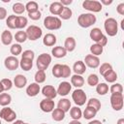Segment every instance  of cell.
<instances>
[{
	"mask_svg": "<svg viewBox=\"0 0 124 124\" xmlns=\"http://www.w3.org/2000/svg\"><path fill=\"white\" fill-rule=\"evenodd\" d=\"M96 21H97L96 16H94L91 13L80 14L78 17V24L82 28H88L93 24H95Z\"/></svg>",
	"mask_w": 124,
	"mask_h": 124,
	"instance_id": "obj_1",
	"label": "cell"
},
{
	"mask_svg": "<svg viewBox=\"0 0 124 124\" xmlns=\"http://www.w3.org/2000/svg\"><path fill=\"white\" fill-rule=\"evenodd\" d=\"M44 26L47 30H58L62 26V21L57 16H47L44 19Z\"/></svg>",
	"mask_w": 124,
	"mask_h": 124,
	"instance_id": "obj_2",
	"label": "cell"
},
{
	"mask_svg": "<svg viewBox=\"0 0 124 124\" xmlns=\"http://www.w3.org/2000/svg\"><path fill=\"white\" fill-rule=\"evenodd\" d=\"M104 28H105L106 33L109 37H113L118 32V23H117V21H116L115 18L108 17L104 22Z\"/></svg>",
	"mask_w": 124,
	"mask_h": 124,
	"instance_id": "obj_3",
	"label": "cell"
},
{
	"mask_svg": "<svg viewBox=\"0 0 124 124\" xmlns=\"http://www.w3.org/2000/svg\"><path fill=\"white\" fill-rule=\"evenodd\" d=\"M51 63V56L47 53H42L38 56L36 60V66L38 70L41 71H46Z\"/></svg>",
	"mask_w": 124,
	"mask_h": 124,
	"instance_id": "obj_4",
	"label": "cell"
},
{
	"mask_svg": "<svg viewBox=\"0 0 124 124\" xmlns=\"http://www.w3.org/2000/svg\"><path fill=\"white\" fill-rule=\"evenodd\" d=\"M72 99L78 107H80V106H83L87 101V96L82 89L77 88L72 93Z\"/></svg>",
	"mask_w": 124,
	"mask_h": 124,
	"instance_id": "obj_5",
	"label": "cell"
},
{
	"mask_svg": "<svg viewBox=\"0 0 124 124\" xmlns=\"http://www.w3.org/2000/svg\"><path fill=\"white\" fill-rule=\"evenodd\" d=\"M82 8L92 13H99L102 11L103 6L101 5L100 1L96 0H84L82 2Z\"/></svg>",
	"mask_w": 124,
	"mask_h": 124,
	"instance_id": "obj_6",
	"label": "cell"
},
{
	"mask_svg": "<svg viewBox=\"0 0 124 124\" xmlns=\"http://www.w3.org/2000/svg\"><path fill=\"white\" fill-rule=\"evenodd\" d=\"M25 32H26V35H27V39H29L30 41H36V40L40 39L43 35L42 29L37 25L28 26Z\"/></svg>",
	"mask_w": 124,
	"mask_h": 124,
	"instance_id": "obj_7",
	"label": "cell"
},
{
	"mask_svg": "<svg viewBox=\"0 0 124 124\" xmlns=\"http://www.w3.org/2000/svg\"><path fill=\"white\" fill-rule=\"evenodd\" d=\"M109 100H110V106L114 110L118 111L123 108V103H124L123 94H111Z\"/></svg>",
	"mask_w": 124,
	"mask_h": 124,
	"instance_id": "obj_8",
	"label": "cell"
},
{
	"mask_svg": "<svg viewBox=\"0 0 124 124\" xmlns=\"http://www.w3.org/2000/svg\"><path fill=\"white\" fill-rule=\"evenodd\" d=\"M0 118L6 122H14L16 118V113L9 107H4L0 110Z\"/></svg>",
	"mask_w": 124,
	"mask_h": 124,
	"instance_id": "obj_9",
	"label": "cell"
},
{
	"mask_svg": "<svg viewBox=\"0 0 124 124\" xmlns=\"http://www.w3.org/2000/svg\"><path fill=\"white\" fill-rule=\"evenodd\" d=\"M4 66L9 71H15L19 67V60L16 56H8L4 60Z\"/></svg>",
	"mask_w": 124,
	"mask_h": 124,
	"instance_id": "obj_10",
	"label": "cell"
},
{
	"mask_svg": "<svg viewBox=\"0 0 124 124\" xmlns=\"http://www.w3.org/2000/svg\"><path fill=\"white\" fill-rule=\"evenodd\" d=\"M83 63L85 64V66L91 68V69H96L100 66V59L98 56L92 55V54H87L84 58Z\"/></svg>",
	"mask_w": 124,
	"mask_h": 124,
	"instance_id": "obj_11",
	"label": "cell"
},
{
	"mask_svg": "<svg viewBox=\"0 0 124 124\" xmlns=\"http://www.w3.org/2000/svg\"><path fill=\"white\" fill-rule=\"evenodd\" d=\"M40 108L44 112H51L54 109V101L47 98L43 99L40 102Z\"/></svg>",
	"mask_w": 124,
	"mask_h": 124,
	"instance_id": "obj_12",
	"label": "cell"
},
{
	"mask_svg": "<svg viewBox=\"0 0 124 124\" xmlns=\"http://www.w3.org/2000/svg\"><path fill=\"white\" fill-rule=\"evenodd\" d=\"M71 89H72V84L70 82L62 81V82L59 83L58 88L56 89V92H57V95L66 96V95H68L71 92Z\"/></svg>",
	"mask_w": 124,
	"mask_h": 124,
	"instance_id": "obj_13",
	"label": "cell"
},
{
	"mask_svg": "<svg viewBox=\"0 0 124 124\" xmlns=\"http://www.w3.org/2000/svg\"><path fill=\"white\" fill-rule=\"evenodd\" d=\"M42 94L47 99H54L57 96L56 89L52 85H45L42 88Z\"/></svg>",
	"mask_w": 124,
	"mask_h": 124,
	"instance_id": "obj_14",
	"label": "cell"
},
{
	"mask_svg": "<svg viewBox=\"0 0 124 124\" xmlns=\"http://www.w3.org/2000/svg\"><path fill=\"white\" fill-rule=\"evenodd\" d=\"M40 91H41V87H40V85H39L38 83H36V82L30 83V84L26 87V94H27V96H29V97H35V96H37V95L40 93Z\"/></svg>",
	"mask_w": 124,
	"mask_h": 124,
	"instance_id": "obj_15",
	"label": "cell"
},
{
	"mask_svg": "<svg viewBox=\"0 0 124 124\" xmlns=\"http://www.w3.org/2000/svg\"><path fill=\"white\" fill-rule=\"evenodd\" d=\"M73 71L75 72L76 75H79L81 76L82 74L85 73L86 71V66L85 64L83 63V61L81 60H78V61H76L73 65Z\"/></svg>",
	"mask_w": 124,
	"mask_h": 124,
	"instance_id": "obj_16",
	"label": "cell"
},
{
	"mask_svg": "<svg viewBox=\"0 0 124 124\" xmlns=\"http://www.w3.org/2000/svg\"><path fill=\"white\" fill-rule=\"evenodd\" d=\"M26 84H27V78H26L25 76L18 74V75H16L15 77V78H14V85L16 88H19V89L23 88Z\"/></svg>",
	"mask_w": 124,
	"mask_h": 124,
	"instance_id": "obj_17",
	"label": "cell"
},
{
	"mask_svg": "<svg viewBox=\"0 0 124 124\" xmlns=\"http://www.w3.org/2000/svg\"><path fill=\"white\" fill-rule=\"evenodd\" d=\"M64 6L60 2H52L49 5V12L53 16H59L63 11Z\"/></svg>",
	"mask_w": 124,
	"mask_h": 124,
	"instance_id": "obj_18",
	"label": "cell"
},
{
	"mask_svg": "<svg viewBox=\"0 0 124 124\" xmlns=\"http://www.w3.org/2000/svg\"><path fill=\"white\" fill-rule=\"evenodd\" d=\"M56 36L52 33H47L44 36V39H43V44L46 46H52L56 44Z\"/></svg>",
	"mask_w": 124,
	"mask_h": 124,
	"instance_id": "obj_19",
	"label": "cell"
},
{
	"mask_svg": "<svg viewBox=\"0 0 124 124\" xmlns=\"http://www.w3.org/2000/svg\"><path fill=\"white\" fill-rule=\"evenodd\" d=\"M57 108L63 110L65 113H66L67 111H69L70 108H71V102H70V100L67 99V98H62V99H60V100L58 101V103H57Z\"/></svg>",
	"mask_w": 124,
	"mask_h": 124,
	"instance_id": "obj_20",
	"label": "cell"
},
{
	"mask_svg": "<svg viewBox=\"0 0 124 124\" xmlns=\"http://www.w3.org/2000/svg\"><path fill=\"white\" fill-rule=\"evenodd\" d=\"M89 36H90V39H91L92 41H94V42L97 44V43L101 40V38L104 36V34H103V32L101 31L100 28L95 27V28L91 29V31H90V33H89Z\"/></svg>",
	"mask_w": 124,
	"mask_h": 124,
	"instance_id": "obj_21",
	"label": "cell"
},
{
	"mask_svg": "<svg viewBox=\"0 0 124 124\" xmlns=\"http://www.w3.org/2000/svg\"><path fill=\"white\" fill-rule=\"evenodd\" d=\"M76 45H77V43H76L75 38H73V37H68V38H66V40H65V42H64V48L66 49L67 52H68V51H69V52H72V51L75 50Z\"/></svg>",
	"mask_w": 124,
	"mask_h": 124,
	"instance_id": "obj_22",
	"label": "cell"
},
{
	"mask_svg": "<svg viewBox=\"0 0 124 124\" xmlns=\"http://www.w3.org/2000/svg\"><path fill=\"white\" fill-rule=\"evenodd\" d=\"M51 54H52V56H54L55 58H63V57L66 56L67 51H66V49L64 48V46H54V47L51 49Z\"/></svg>",
	"mask_w": 124,
	"mask_h": 124,
	"instance_id": "obj_23",
	"label": "cell"
},
{
	"mask_svg": "<svg viewBox=\"0 0 124 124\" xmlns=\"http://www.w3.org/2000/svg\"><path fill=\"white\" fill-rule=\"evenodd\" d=\"M71 84L77 88H80L84 84V78L79 75H73L71 77Z\"/></svg>",
	"mask_w": 124,
	"mask_h": 124,
	"instance_id": "obj_24",
	"label": "cell"
},
{
	"mask_svg": "<svg viewBox=\"0 0 124 124\" xmlns=\"http://www.w3.org/2000/svg\"><path fill=\"white\" fill-rule=\"evenodd\" d=\"M13 35L11 33V31H8V30H4L1 34V42L3 45L5 46H9L12 44L13 42Z\"/></svg>",
	"mask_w": 124,
	"mask_h": 124,
	"instance_id": "obj_25",
	"label": "cell"
},
{
	"mask_svg": "<svg viewBox=\"0 0 124 124\" xmlns=\"http://www.w3.org/2000/svg\"><path fill=\"white\" fill-rule=\"evenodd\" d=\"M97 112H98V111H97L95 108H91V107L86 106L85 109H84V110H83V112H82V116H83L85 119L90 120V119H92L93 117H95V116H96Z\"/></svg>",
	"mask_w": 124,
	"mask_h": 124,
	"instance_id": "obj_26",
	"label": "cell"
},
{
	"mask_svg": "<svg viewBox=\"0 0 124 124\" xmlns=\"http://www.w3.org/2000/svg\"><path fill=\"white\" fill-rule=\"evenodd\" d=\"M70 115L73 120H79L82 117V111L78 106H76L70 108Z\"/></svg>",
	"mask_w": 124,
	"mask_h": 124,
	"instance_id": "obj_27",
	"label": "cell"
},
{
	"mask_svg": "<svg viewBox=\"0 0 124 124\" xmlns=\"http://www.w3.org/2000/svg\"><path fill=\"white\" fill-rule=\"evenodd\" d=\"M28 20L25 16H16V29H23L24 27L27 26Z\"/></svg>",
	"mask_w": 124,
	"mask_h": 124,
	"instance_id": "obj_28",
	"label": "cell"
},
{
	"mask_svg": "<svg viewBox=\"0 0 124 124\" xmlns=\"http://www.w3.org/2000/svg\"><path fill=\"white\" fill-rule=\"evenodd\" d=\"M51 117L54 121H62L64 118H65V112L59 108H54L52 111H51Z\"/></svg>",
	"mask_w": 124,
	"mask_h": 124,
	"instance_id": "obj_29",
	"label": "cell"
},
{
	"mask_svg": "<svg viewBox=\"0 0 124 124\" xmlns=\"http://www.w3.org/2000/svg\"><path fill=\"white\" fill-rule=\"evenodd\" d=\"M96 92L101 95V96H104L106 95L108 92V85L105 82H101V83H98L96 85Z\"/></svg>",
	"mask_w": 124,
	"mask_h": 124,
	"instance_id": "obj_30",
	"label": "cell"
},
{
	"mask_svg": "<svg viewBox=\"0 0 124 124\" xmlns=\"http://www.w3.org/2000/svg\"><path fill=\"white\" fill-rule=\"evenodd\" d=\"M12 102V97L8 93H1L0 94V106L2 107H7L11 104Z\"/></svg>",
	"mask_w": 124,
	"mask_h": 124,
	"instance_id": "obj_31",
	"label": "cell"
},
{
	"mask_svg": "<svg viewBox=\"0 0 124 124\" xmlns=\"http://www.w3.org/2000/svg\"><path fill=\"white\" fill-rule=\"evenodd\" d=\"M104 51V47L102 46H100L99 44H93L91 46H90V52L92 55H95V56H99L103 53Z\"/></svg>",
	"mask_w": 124,
	"mask_h": 124,
	"instance_id": "obj_32",
	"label": "cell"
},
{
	"mask_svg": "<svg viewBox=\"0 0 124 124\" xmlns=\"http://www.w3.org/2000/svg\"><path fill=\"white\" fill-rule=\"evenodd\" d=\"M19 67L23 70V71H29L32 69L33 67V61L28 60V59H24L21 58L19 61Z\"/></svg>",
	"mask_w": 124,
	"mask_h": 124,
	"instance_id": "obj_33",
	"label": "cell"
},
{
	"mask_svg": "<svg viewBox=\"0 0 124 124\" xmlns=\"http://www.w3.org/2000/svg\"><path fill=\"white\" fill-rule=\"evenodd\" d=\"M34 78H35V82H36V83H38V84L45 82V80H46V72H45V71L38 70V71L36 72V74H35Z\"/></svg>",
	"mask_w": 124,
	"mask_h": 124,
	"instance_id": "obj_34",
	"label": "cell"
},
{
	"mask_svg": "<svg viewBox=\"0 0 124 124\" xmlns=\"http://www.w3.org/2000/svg\"><path fill=\"white\" fill-rule=\"evenodd\" d=\"M12 10L16 15H22L24 13V11H25V5H23L20 2H16V3H15L13 5Z\"/></svg>",
	"mask_w": 124,
	"mask_h": 124,
	"instance_id": "obj_35",
	"label": "cell"
},
{
	"mask_svg": "<svg viewBox=\"0 0 124 124\" xmlns=\"http://www.w3.org/2000/svg\"><path fill=\"white\" fill-rule=\"evenodd\" d=\"M87 106H88V107H91V108H95L97 111H99L100 108H101V107H102L100 100L97 99V98H90V99L87 101Z\"/></svg>",
	"mask_w": 124,
	"mask_h": 124,
	"instance_id": "obj_36",
	"label": "cell"
},
{
	"mask_svg": "<svg viewBox=\"0 0 124 124\" xmlns=\"http://www.w3.org/2000/svg\"><path fill=\"white\" fill-rule=\"evenodd\" d=\"M104 78L106 79L107 82L114 83V82L116 81V79H117V74H116L115 71L111 70V71H109L108 74H106V75L104 76Z\"/></svg>",
	"mask_w": 124,
	"mask_h": 124,
	"instance_id": "obj_37",
	"label": "cell"
},
{
	"mask_svg": "<svg viewBox=\"0 0 124 124\" xmlns=\"http://www.w3.org/2000/svg\"><path fill=\"white\" fill-rule=\"evenodd\" d=\"M25 11H27L28 13L39 11V5H38V3L35 2V1H29V2H27L25 4Z\"/></svg>",
	"mask_w": 124,
	"mask_h": 124,
	"instance_id": "obj_38",
	"label": "cell"
},
{
	"mask_svg": "<svg viewBox=\"0 0 124 124\" xmlns=\"http://www.w3.org/2000/svg\"><path fill=\"white\" fill-rule=\"evenodd\" d=\"M15 39L16 41L17 42V44H21V43H24L26 40H27V35H26V32L25 31H17L16 34H15Z\"/></svg>",
	"mask_w": 124,
	"mask_h": 124,
	"instance_id": "obj_39",
	"label": "cell"
},
{
	"mask_svg": "<svg viewBox=\"0 0 124 124\" xmlns=\"http://www.w3.org/2000/svg\"><path fill=\"white\" fill-rule=\"evenodd\" d=\"M72 16H73V12H72V10H71L69 7H64L62 13L59 15L60 19L62 18V19H64V20L70 19V18L72 17Z\"/></svg>",
	"mask_w": 124,
	"mask_h": 124,
	"instance_id": "obj_40",
	"label": "cell"
},
{
	"mask_svg": "<svg viewBox=\"0 0 124 124\" xmlns=\"http://www.w3.org/2000/svg\"><path fill=\"white\" fill-rule=\"evenodd\" d=\"M11 53L13 54V56H17L22 52V46H20V44H13L11 48H10Z\"/></svg>",
	"mask_w": 124,
	"mask_h": 124,
	"instance_id": "obj_41",
	"label": "cell"
},
{
	"mask_svg": "<svg viewBox=\"0 0 124 124\" xmlns=\"http://www.w3.org/2000/svg\"><path fill=\"white\" fill-rule=\"evenodd\" d=\"M111 70H113V69H112V66L109 63H103V64H101V66L99 68V73L101 74V76L104 77L106 74H108Z\"/></svg>",
	"mask_w": 124,
	"mask_h": 124,
	"instance_id": "obj_42",
	"label": "cell"
},
{
	"mask_svg": "<svg viewBox=\"0 0 124 124\" xmlns=\"http://www.w3.org/2000/svg\"><path fill=\"white\" fill-rule=\"evenodd\" d=\"M108 90L110 91L111 94H122L123 92V87L121 85V83H113Z\"/></svg>",
	"mask_w": 124,
	"mask_h": 124,
	"instance_id": "obj_43",
	"label": "cell"
},
{
	"mask_svg": "<svg viewBox=\"0 0 124 124\" xmlns=\"http://www.w3.org/2000/svg\"><path fill=\"white\" fill-rule=\"evenodd\" d=\"M16 16H15V15L9 16L6 18V25L10 29H16Z\"/></svg>",
	"mask_w": 124,
	"mask_h": 124,
	"instance_id": "obj_44",
	"label": "cell"
},
{
	"mask_svg": "<svg viewBox=\"0 0 124 124\" xmlns=\"http://www.w3.org/2000/svg\"><path fill=\"white\" fill-rule=\"evenodd\" d=\"M87 83L90 86H96L99 83V78L96 74H90L87 78Z\"/></svg>",
	"mask_w": 124,
	"mask_h": 124,
	"instance_id": "obj_45",
	"label": "cell"
},
{
	"mask_svg": "<svg viewBox=\"0 0 124 124\" xmlns=\"http://www.w3.org/2000/svg\"><path fill=\"white\" fill-rule=\"evenodd\" d=\"M51 73L54 76V78H61L62 77V65L61 64H55L52 67Z\"/></svg>",
	"mask_w": 124,
	"mask_h": 124,
	"instance_id": "obj_46",
	"label": "cell"
},
{
	"mask_svg": "<svg viewBox=\"0 0 124 124\" xmlns=\"http://www.w3.org/2000/svg\"><path fill=\"white\" fill-rule=\"evenodd\" d=\"M21 58H24V59H28V60L33 61L34 58H35V53H34V51L31 50V49H26V50H24V51L22 52Z\"/></svg>",
	"mask_w": 124,
	"mask_h": 124,
	"instance_id": "obj_47",
	"label": "cell"
},
{
	"mask_svg": "<svg viewBox=\"0 0 124 124\" xmlns=\"http://www.w3.org/2000/svg\"><path fill=\"white\" fill-rule=\"evenodd\" d=\"M1 83L4 87V91H8L13 87V81L10 78H2Z\"/></svg>",
	"mask_w": 124,
	"mask_h": 124,
	"instance_id": "obj_48",
	"label": "cell"
},
{
	"mask_svg": "<svg viewBox=\"0 0 124 124\" xmlns=\"http://www.w3.org/2000/svg\"><path fill=\"white\" fill-rule=\"evenodd\" d=\"M71 73H72V70L68 65H66V64L62 65V77L61 78H67L71 76Z\"/></svg>",
	"mask_w": 124,
	"mask_h": 124,
	"instance_id": "obj_49",
	"label": "cell"
},
{
	"mask_svg": "<svg viewBox=\"0 0 124 124\" xmlns=\"http://www.w3.org/2000/svg\"><path fill=\"white\" fill-rule=\"evenodd\" d=\"M28 16L29 18H31L32 20H39L42 16V13L40 11H36V12H32V13H28Z\"/></svg>",
	"mask_w": 124,
	"mask_h": 124,
	"instance_id": "obj_50",
	"label": "cell"
},
{
	"mask_svg": "<svg viewBox=\"0 0 124 124\" xmlns=\"http://www.w3.org/2000/svg\"><path fill=\"white\" fill-rule=\"evenodd\" d=\"M7 15H8L7 10L4 7H0V20L7 18Z\"/></svg>",
	"mask_w": 124,
	"mask_h": 124,
	"instance_id": "obj_51",
	"label": "cell"
},
{
	"mask_svg": "<svg viewBox=\"0 0 124 124\" xmlns=\"http://www.w3.org/2000/svg\"><path fill=\"white\" fill-rule=\"evenodd\" d=\"M116 12L121 15V16H124V3H120L117 5L116 7Z\"/></svg>",
	"mask_w": 124,
	"mask_h": 124,
	"instance_id": "obj_52",
	"label": "cell"
},
{
	"mask_svg": "<svg viewBox=\"0 0 124 124\" xmlns=\"http://www.w3.org/2000/svg\"><path fill=\"white\" fill-rule=\"evenodd\" d=\"M97 44H99L100 46H102L104 47V46H105L108 44V38H107V36H105V35H104V36L101 38V40H100V41H99Z\"/></svg>",
	"mask_w": 124,
	"mask_h": 124,
	"instance_id": "obj_53",
	"label": "cell"
},
{
	"mask_svg": "<svg viewBox=\"0 0 124 124\" xmlns=\"http://www.w3.org/2000/svg\"><path fill=\"white\" fill-rule=\"evenodd\" d=\"M60 3L64 6V7H68L69 5H71L73 3V0H61Z\"/></svg>",
	"mask_w": 124,
	"mask_h": 124,
	"instance_id": "obj_54",
	"label": "cell"
},
{
	"mask_svg": "<svg viewBox=\"0 0 124 124\" xmlns=\"http://www.w3.org/2000/svg\"><path fill=\"white\" fill-rule=\"evenodd\" d=\"M100 3H101V5H102V6H103V5L108 6V5H110V4L112 3V0H109V1H108V0H101V1H100Z\"/></svg>",
	"mask_w": 124,
	"mask_h": 124,
	"instance_id": "obj_55",
	"label": "cell"
},
{
	"mask_svg": "<svg viewBox=\"0 0 124 124\" xmlns=\"http://www.w3.org/2000/svg\"><path fill=\"white\" fill-rule=\"evenodd\" d=\"M88 124H103V123H102L100 120H96V119H95V120H91Z\"/></svg>",
	"mask_w": 124,
	"mask_h": 124,
	"instance_id": "obj_56",
	"label": "cell"
},
{
	"mask_svg": "<svg viewBox=\"0 0 124 124\" xmlns=\"http://www.w3.org/2000/svg\"><path fill=\"white\" fill-rule=\"evenodd\" d=\"M69 124H81V122L79 120H72L69 122Z\"/></svg>",
	"mask_w": 124,
	"mask_h": 124,
	"instance_id": "obj_57",
	"label": "cell"
},
{
	"mask_svg": "<svg viewBox=\"0 0 124 124\" xmlns=\"http://www.w3.org/2000/svg\"><path fill=\"white\" fill-rule=\"evenodd\" d=\"M13 124H23V121L22 120H15L13 122Z\"/></svg>",
	"mask_w": 124,
	"mask_h": 124,
	"instance_id": "obj_58",
	"label": "cell"
},
{
	"mask_svg": "<svg viewBox=\"0 0 124 124\" xmlns=\"http://www.w3.org/2000/svg\"><path fill=\"white\" fill-rule=\"evenodd\" d=\"M116 124H124V118H119Z\"/></svg>",
	"mask_w": 124,
	"mask_h": 124,
	"instance_id": "obj_59",
	"label": "cell"
},
{
	"mask_svg": "<svg viewBox=\"0 0 124 124\" xmlns=\"http://www.w3.org/2000/svg\"><path fill=\"white\" fill-rule=\"evenodd\" d=\"M3 91H4V87H3V85H2V83L0 81V94L3 93Z\"/></svg>",
	"mask_w": 124,
	"mask_h": 124,
	"instance_id": "obj_60",
	"label": "cell"
},
{
	"mask_svg": "<svg viewBox=\"0 0 124 124\" xmlns=\"http://www.w3.org/2000/svg\"><path fill=\"white\" fill-rule=\"evenodd\" d=\"M3 2H10V0H2Z\"/></svg>",
	"mask_w": 124,
	"mask_h": 124,
	"instance_id": "obj_61",
	"label": "cell"
},
{
	"mask_svg": "<svg viewBox=\"0 0 124 124\" xmlns=\"http://www.w3.org/2000/svg\"><path fill=\"white\" fill-rule=\"evenodd\" d=\"M23 124H29V123H24V122H23Z\"/></svg>",
	"mask_w": 124,
	"mask_h": 124,
	"instance_id": "obj_62",
	"label": "cell"
},
{
	"mask_svg": "<svg viewBox=\"0 0 124 124\" xmlns=\"http://www.w3.org/2000/svg\"><path fill=\"white\" fill-rule=\"evenodd\" d=\"M41 124H46V123H41Z\"/></svg>",
	"mask_w": 124,
	"mask_h": 124,
	"instance_id": "obj_63",
	"label": "cell"
},
{
	"mask_svg": "<svg viewBox=\"0 0 124 124\" xmlns=\"http://www.w3.org/2000/svg\"><path fill=\"white\" fill-rule=\"evenodd\" d=\"M0 124H2V123H1V120H0Z\"/></svg>",
	"mask_w": 124,
	"mask_h": 124,
	"instance_id": "obj_64",
	"label": "cell"
}]
</instances>
